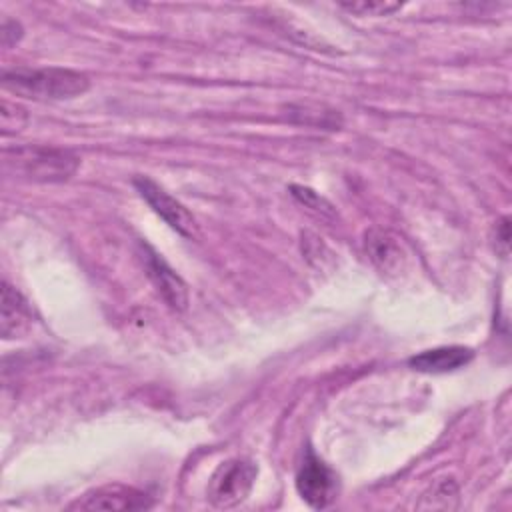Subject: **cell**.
<instances>
[{
    "instance_id": "cell-1",
    "label": "cell",
    "mask_w": 512,
    "mask_h": 512,
    "mask_svg": "<svg viewBox=\"0 0 512 512\" xmlns=\"http://www.w3.org/2000/svg\"><path fill=\"white\" fill-rule=\"evenodd\" d=\"M2 84L26 98L66 100L84 94L90 80L84 72L70 68H12L4 70Z\"/></svg>"
},
{
    "instance_id": "cell-2",
    "label": "cell",
    "mask_w": 512,
    "mask_h": 512,
    "mask_svg": "<svg viewBox=\"0 0 512 512\" xmlns=\"http://www.w3.org/2000/svg\"><path fill=\"white\" fill-rule=\"evenodd\" d=\"M78 156L70 150L48 146H18L4 152V166L14 168L38 182H62L68 180L78 168Z\"/></svg>"
},
{
    "instance_id": "cell-3",
    "label": "cell",
    "mask_w": 512,
    "mask_h": 512,
    "mask_svg": "<svg viewBox=\"0 0 512 512\" xmlns=\"http://www.w3.org/2000/svg\"><path fill=\"white\" fill-rule=\"evenodd\" d=\"M258 468L252 460L230 458L222 462L208 480L206 496L214 508H234L250 494Z\"/></svg>"
},
{
    "instance_id": "cell-4",
    "label": "cell",
    "mask_w": 512,
    "mask_h": 512,
    "mask_svg": "<svg viewBox=\"0 0 512 512\" xmlns=\"http://www.w3.org/2000/svg\"><path fill=\"white\" fill-rule=\"evenodd\" d=\"M296 490L308 506L322 510L338 498V476L312 450H306L296 472Z\"/></svg>"
},
{
    "instance_id": "cell-5",
    "label": "cell",
    "mask_w": 512,
    "mask_h": 512,
    "mask_svg": "<svg viewBox=\"0 0 512 512\" xmlns=\"http://www.w3.org/2000/svg\"><path fill=\"white\" fill-rule=\"evenodd\" d=\"M134 188L138 190V194L148 202V206L172 228L176 230L180 236L188 238V240H196L200 236L198 232V224L194 220V216L176 200L172 198L160 184H156L152 178L148 176H136L132 180Z\"/></svg>"
},
{
    "instance_id": "cell-6",
    "label": "cell",
    "mask_w": 512,
    "mask_h": 512,
    "mask_svg": "<svg viewBox=\"0 0 512 512\" xmlns=\"http://www.w3.org/2000/svg\"><path fill=\"white\" fill-rule=\"evenodd\" d=\"M152 506V496L134 486H126L120 482L104 484L88 490L80 498H76L68 510H108V512H130V510H146Z\"/></svg>"
},
{
    "instance_id": "cell-7",
    "label": "cell",
    "mask_w": 512,
    "mask_h": 512,
    "mask_svg": "<svg viewBox=\"0 0 512 512\" xmlns=\"http://www.w3.org/2000/svg\"><path fill=\"white\" fill-rule=\"evenodd\" d=\"M142 262L146 266V274L152 280L158 294L164 302L174 310H186L188 306V286L186 282L146 244H142Z\"/></svg>"
},
{
    "instance_id": "cell-8",
    "label": "cell",
    "mask_w": 512,
    "mask_h": 512,
    "mask_svg": "<svg viewBox=\"0 0 512 512\" xmlns=\"http://www.w3.org/2000/svg\"><path fill=\"white\" fill-rule=\"evenodd\" d=\"M364 246L370 260L380 272L398 274L406 264V250L402 240L386 228L368 230Z\"/></svg>"
},
{
    "instance_id": "cell-9",
    "label": "cell",
    "mask_w": 512,
    "mask_h": 512,
    "mask_svg": "<svg viewBox=\"0 0 512 512\" xmlns=\"http://www.w3.org/2000/svg\"><path fill=\"white\" fill-rule=\"evenodd\" d=\"M474 358V352L466 346H440L432 350H424L408 360V364L418 372L442 374L464 368Z\"/></svg>"
},
{
    "instance_id": "cell-10",
    "label": "cell",
    "mask_w": 512,
    "mask_h": 512,
    "mask_svg": "<svg viewBox=\"0 0 512 512\" xmlns=\"http://www.w3.org/2000/svg\"><path fill=\"white\" fill-rule=\"evenodd\" d=\"M30 324H32V312L26 298L4 280L2 282V316H0L2 336L6 340L22 336L30 328Z\"/></svg>"
},
{
    "instance_id": "cell-11",
    "label": "cell",
    "mask_w": 512,
    "mask_h": 512,
    "mask_svg": "<svg viewBox=\"0 0 512 512\" xmlns=\"http://www.w3.org/2000/svg\"><path fill=\"white\" fill-rule=\"evenodd\" d=\"M290 194L298 200V204H302L310 214H314L320 220L326 222H334L338 218L336 208L324 198L320 196L316 190L308 188V186H300V184H292L290 186Z\"/></svg>"
},
{
    "instance_id": "cell-12",
    "label": "cell",
    "mask_w": 512,
    "mask_h": 512,
    "mask_svg": "<svg viewBox=\"0 0 512 512\" xmlns=\"http://www.w3.org/2000/svg\"><path fill=\"white\" fill-rule=\"evenodd\" d=\"M340 6L358 16H388L398 10L400 2H386V0H362V2H340Z\"/></svg>"
},
{
    "instance_id": "cell-13",
    "label": "cell",
    "mask_w": 512,
    "mask_h": 512,
    "mask_svg": "<svg viewBox=\"0 0 512 512\" xmlns=\"http://www.w3.org/2000/svg\"><path fill=\"white\" fill-rule=\"evenodd\" d=\"M430 494L432 496H422L418 508H454V504H450V498H458V488L454 480H442L432 488Z\"/></svg>"
},
{
    "instance_id": "cell-14",
    "label": "cell",
    "mask_w": 512,
    "mask_h": 512,
    "mask_svg": "<svg viewBox=\"0 0 512 512\" xmlns=\"http://www.w3.org/2000/svg\"><path fill=\"white\" fill-rule=\"evenodd\" d=\"M10 106L8 102L4 100L2 102V110H0V116H2V130L4 134H10V132H18L24 124H26V114L22 108H18L16 114H10Z\"/></svg>"
},
{
    "instance_id": "cell-15",
    "label": "cell",
    "mask_w": 512,
    "mask_h": 512,
    "mask_svg": "<svg viewBox=\"0 0 512 512\" xmlns=\"http://www.w3.org/2000/svg\"><path fill=\"white\" fill-rule=\"evenodd\" d=\"M22 38V26L16 20L10 18H2V28H0V40L4 48L14 46L18 40Z\"/></svg>"
},
{
    "instance_id": "cell-16",
    "label": "cell",
    "mask_w": 512,
    "mask_h": 512,
    "mask_svg": "<svg viewBox=\"0 0 512 512\" xmlns=\"http://www.w3.org/2000/svg\"><path fill=\"white\" fill-rule=\"evenodd\" d=\"M498 242L502 244V254H506V250H508V240H510V220H508V216H504L502 220H500V224H498Z\"/></svg>"
}]
</instances>
